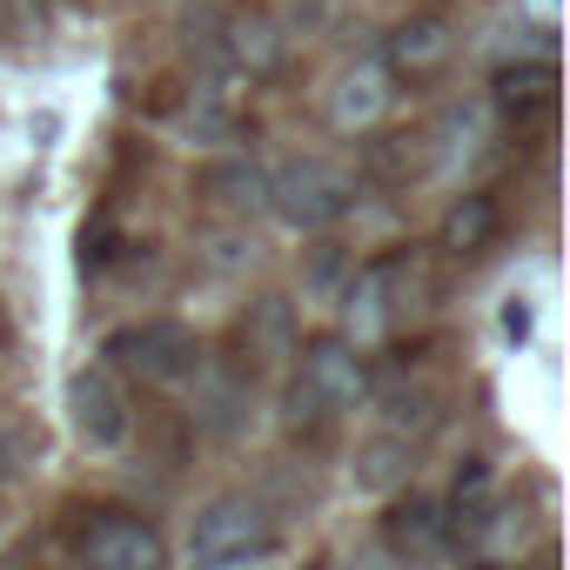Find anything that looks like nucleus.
<instances>
[{
    "instance_id": "9d476101",
    "label": "nucleus",
    "mask_w": 570,
    "mask_h": 570,
    "mask_svg": "<svg viewBox=\"0 0 570 570\" xmlns=\"http://www.w3.org/2000/svg\"><path fill=\"white\" fill-rule=\"evenodd\" d=\"M215 55L235 81H268L282 61H289V28H282L268 8H228L222 14V35H215Z\"/></svg>"
},
{
    "instance_id": "423d86ee",
    "label": "nucleus",
    "mask_w": 570,
    "mask_h": 570,
    "mask_svg": "<svg viewBox=\"0 0 570 570\" xmlns=\"http://www.w3.org/2000/svg\"><path fill=\"white\" fill-rule=\"evenodd\" d=\"M68 430L88 456H115L128 450L135 436V403H128V383L108 370V363H81L68 376Z\"/></svg>"
},
{
    "instance_id": "9b49d317",
    "label": "nucleus",
    "mask_w": 570,
    "mask_h": 570,
    "mask_svg": "<svg viewBox=\"0 0 570 570\" xmlns=\"http://www.w3.org/2000/svg\"><path fill=\"white\" fill-rule=\"evenodd\" d=\"M202 202L222 215V222H248V215H262V188H268V161H255V155H222V161H208L202 168Z\"/></svg>"
},
{
    "instance_id": "a211bd4d",
    "label": "nucleus",
    "mask_w": 570,
    "mask_h": 570,
    "mask_svg": "<svg viewBox=\"0 0 570 570\" xmlns=\"http://www.w3.org/2000/svg\"><path fill=\"white\" fill-rule=\"evenodd\" d=\"M497 202L490 195H456L450 208H443V228H436V242L450 248V255H483L490 242H497Z\"/></svg>"
},
{
    "instance_id": "f257e3e1",
    "label": "nucleus",
    "mask_w": 570,
    "mask_h": 570,
    "mask_svg": "<svg viewBox=\"0 0 570 570\" xmlns=\"http://www.w3.org/2000/svg\"><path fill=\"white\" fill-rule=\"evenodd\" d=\"M423 289H430V275H423V255H416V248L370 255V262L350 275V289H343V343L370 350V343L396 336V330L423 309Z\"/></svg>"
},
{
    "instance_id": "aec40b11",
    "label": "nucleus",
    "mask_w": 570,
    "mask_h": 570,
    "mask_svg": "<svg viewBox=\"0 0 570 570\" xmlns=\"http://www.w3.org/2000/svg\"><path fill=\"white\" fill-rule=\"evenodd\" d=\"M350 570H403V563H396V557H390L383 543H363V550L350 557Z\"/></svg>"
},
{
    "instance_id": "f3484780",
    "label": "nucleus",
    "mask_w": 570,
    "mask_h": 570,
    "mask_svg": "<svg viewBox=\"0 0 570 570\" xmlns=\"http://www.w3.org/2000/svg\"><path fill=\"white\" fill-rule=\"evenodd\" d=\"M550 101H557V68H550V55L510 61V68H497V81H490V108L510 115V121H523V115H537V108H550Z\"/></svg>"
},
{
    "instance_id": "39448f33",
    "label": "nucleus",
    "mask_w": 570,
    "mask_h": 570,
    "mask_svg": "<svg viewBox=\"0 0 570 570\" xmlns=\"http://www.w3.org/2000/svg\"><path fill=\"white\" fill-rule=\"evenodd\" d=\"M268 543H275L268 503L248 497V490H228L188 523V550L181 557H188V570H248L255 557H268Z\"/></svg>"
},
{
    "instance_id": "dca6fc26",
    "label": "nucleus",
    "mask_w": 570,
    "mask_h": 570,
    "mask_svg": "<svg viewBox=\"0 0 570 570\" xmlns=\"http://www.w3.org/2000/svg\"><path fill=\"white\" fill-rule=\"evenodd\" d=\"M235 88H242V81H202V88L188 95V108H181L188 148H228V141L242 135V101H235Z\"/></svg>"
},
{
    "instance_id": "ddd939ff",
    "label": "nucleus",
    "mask_w": 570,
    "mask_h": 570,
    "mask_svg": "<svg viewBox=\"0 0 570 570\" xmlns=\"http://www.w3.org/2000/svg\"><path fill=\"white\" fill-rule=\"evenodd\" d=\"M255 423V396H248V376H195V430L215 436V443H235L248 436Z\"/></svg>"
},
{
    "instance_id": "f03ea898",
    "label": "nucleus",
    "mask_w": 570,
    "mask_h": 570,
    "mask_svg": "<svg viewBox=\"0 0 570 570\" xmlns=\"http://www.w3.org/2000/svg\"><path fill=\"white\" fill-rule=\"evenodd\" d=\"M356 208V175L330 155H289L268 168L262 188V215H275L289 235H323Z\"/></svg>"
},
{
    "instance_id": "7ed1b4c3",
    "label": "nucleus",
    "mask_w": 570,
    "mask_h": 570,
    "mask_svg": "<svg viewBox=\"0 0 570 570\" xmlns=\"http://www.w3.org/2000/svg\"><path fill=\"white\" fill-rule=\"evenodd\" d=\"M363 396H370V356L343 336H316L309 350H296V376L282 403H289V430H323Z\"/></svg>"
},
{
    "instance_id": "1a4fd4ad",
    "label": "nucleus",
    "mask_w": 570,
    "mask_h": 570,
    "mask_svg": "<svg viewBox=\"0 0 570 570\" xmlns=\"http://www.w3.org/2000/svg\"><path fill=\"white\" fill-rule=\"evenodd\" d=\"M390 108H396V75L383 68V55L336 68V81L323 95V115H330L336 135H370V128L390 121Z\"/></svg>"
},
{
    "instance_id": "4468645a",
    "label": "nucleus",
    "mask_w": 570,
    "mask_h": 570,
    "mask_svg": "<svg viewBox=\"0 0 570 570\" xmlns=\"http://www.w3.org/2000/svg\"><path fill=\"white\" fill-rule=\"evenodd\" d=\"M410 463H416V436H396V430H370L363 443H356V463H350V483L363 490V497H396L403 483H410Z\"/></svg>"
},
{
    "instance_id": "0eeeda50",
    "label": "nucleus",
    "mask_w": 570,
    "mask_h": 570,
    "mask_svg": "<svg viewBox=\"0 0 570 570\" xmlns=\"http://www.w3.org/2000/svg\"><path fill=\"white\" fill-rule=\"evenodd\" d=\"M81 570H168V537L135 510H95L81 523Z\"/></svg>"
},
{
    "instance_id": "6e6552de",
    "label": "nucleus",
    "mask_w": 570,
    "mask_h": 570,
    "mask_svg": "<svg viewBox=\"0 0 570 570\" xmlns=\"http://www.w3.org/2000/svg\"><path fill=\"white\" fill-rule=\"evenodd\" d=\"M376 543L403 563V570H423V563H436V557H450V517H443V497H430V490H396L390 497V510H383V530H376Z\"/></svg>"
},
{
    "instance_id": "4be33fe9",
    "label": "nucleus",
    "mask_w": 570,
    "mask_h": 570,
    "mask_svg": "<svg viewBox=\"0 0 570 570\" xmlns=\"http://www.w3.org/2000/svg\"><path fill=\"white\" fill-rule=\"evenodd\" d=\"M0 530H8V517H0Z\"/></svg>"
},
{
    "instance_id": "412c9836",
    "label": "nucleus",
    "mask_w": 570,
    "mask_h": 570,
    "mask_svg": "<svg viewBox=\"0 0 570 570\" xmlns=\"http://www.w3.org/2000/svg\"><path fill=\"white\" fill-rule=\"evenodd\" d=\"M470 570H510V563H470Z\"/></svg>"
},
{
    "instance_id": "20e7f679",
    "label": "nucleus",
    "mask_w": 570,
    "mask_h": 570,
    "mask_svg": "<svg viewBox=\"0 0 570 570\" xmlns=\"http://www.w3.org/2000/svg\"><path fill=\"white\" fill-rule=\"evenodd\" d=\"M101 363L121 376V383H141V390H181L208 370L202 356V336L175 316H141V323H121L108 343H101Z\"/></svg>"
},
{
    "instance_id": "2eb2a0df",
    "label": "nucleus",
    "mask_w": 570,
    "mask_h": 570,
    "mask_svg": "<svg viewBox=\"0 0 570 570\" xmlns=\"http://www.w3.org/2000/svg\"><path fill=\"white\" fill-rule=\"evenodd\" d=\"M450 48H456L450 21H436V14H410V21L390 28V41H383V68H390V75H436V68L450 61Z\"/></svg>"
},
{
    "instance_id": "6ab92c4d",
    "label": "nucleus",
    "mask_w": 570,
    "mask_h": 570,
    "mask_svg": "<svg viewBox=\"0 0 570 570\" xmlns=\"http://www.w3.org/2000/svg\"><path fill=\"white\" fill-rule=\"evenodd\" d=\"M48 21V0H0V35H35Z\"/></svg>"
},
{
    "instance_id": "f8f14e48",
    "label": "nucleus",
    "mask_w": 570,
    "mask_h": 570,
    "mask_svg": "<svg viewBox=\"0 0 570 570\" xmlns=\"http://www.w3.org/2000/svg\"><path fill=\"white\" fill-rule=\"evenodd\" d=\"M503 497H497V470L483 456H463V470L450 476V497H443V517H450V537H470L483 543V530L497 523Z\"/></svg>"
}]
</instances>
